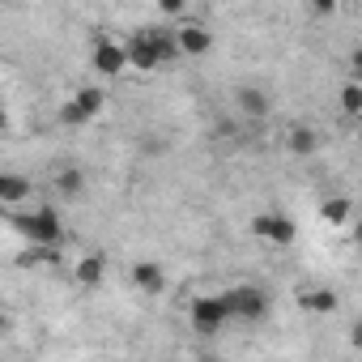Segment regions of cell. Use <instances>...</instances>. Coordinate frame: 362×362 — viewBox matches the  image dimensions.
<instances>
[{"mask_svg":"<svg viewBox=\"0 0 362 362\" xmlns=\"http://www.w3.org/2000/svg\"><path fill=\"white\" fill-rule=\"evenodd\" d=\"M9 328V315H5V307H0V332H5Z\"/></svg>","mask_w":362,"mask_h":362,"instance_id":"obj_20","label":"cell"},{"mask_svg":"<svg viewBox=\"0 0 362 362\" xmlns=\"http://www.w3.org/2000/svg\"><path fill=\"white\" fill-rule=\"evenodd\" d=\"M13 230L30 243V247H60L64 243V222L52 205L35 209V214H18L13 218Z\"/></svg>","mask_w":362,"mask_h":362,"instance_id":"obj_2","label":"cell"},{"mask_svg":"<svg viewBox=\"0 0 362 362\" xmlns=\"http://www.w3.org/2000/svg\"><path fill=\"white\" fill-rule=\"evenodd\" d=\"M349 214H354V201H349V197H328V201L320 205V218H324L328 226H341V222H349Z\"/></svg>","mask_w":362,"mask_h":362,"instance_id":"obj_16","label":"cell"},{"mask_svg":"<svg viewBox=\"0 0 362 362\" xmlns=\"http://www.w3.org/2000/svg\"><path fill=\"white\" fill-rule=\"evenodd\" d=\"M103 273H107V260H103V256H86V260L77 264V281H81V286H98Z\"/></svg>","mask_w":362,"mask_h":362,"instance_id":"obj_17","label":"cell"},{"mask_svg":"<svg viewBox=\"0 0 362 362\" xmlns=\"http://www.w3.org/2000/svg\"><path fill=\"white\" fill-rule=\"evenodd\" d=\"M132 286H136L141 294H162V290H166V273H162V264H153V260L132 264Z\"/></svg>","mask_w":362,"mask_h":362,"instance_id":"obj_9","label":"cell"},{"mask_svg":"<svg viewBox=\"0 0 362 362\" xmlns=\"http://www.w3.org/2000/svg\"><path fill=\"white\" fill-rule=\"evenodd\" d=\"M341 111H345V115H358V111H362V86H358V81H349V86L341 90Z\"/></svg>","mask_w":362,"mask_h":362,"instance_id":"obj_18","label":"cell"},{"mask_svg":"<svg viewBox=\"0 0 362 362\" xmlns=\"http://www.w3.org/2000/svg\"><path fill=\"white\" fill-rule=\"evenodd\" d=\"M60 264V247H26L18 252V269H56Z\"/></svg>","mask_w":362,"mask_h":362,"instance_id":"obj_14","label":"cell"},{"mask_svg":"<svg viewBox=\"0 0 362 362\" xmlns=\"http://www.w3.org/2000/svg\"><path fill=\"white\" fill-rule=\"evenodd\" d=\"M162 13H170V18H179V13H184V5H179V0H162Z\"/></svg>","mask_w":362,"mask_h":362,"instance_id":"obj_19","label":"cell"},{"mask_svg":"<svg viewBox=\"0 0 362 362\" xmlns=\"http://www.w3.org/2000/svg\"><path fill=\"white\" fill-rule=\"evenodd\" d=\"M90 64H94L103 77H119V73L128 69V52H124V43L98 35V39H94V52H90Z\"/></svg>","mask_w":362,"mask_h":362,"instance_id":"obj_6","label":"cell"},{"mask_svg":"<svg viewBox=\"0 0 362 362\" xmlns=\"http://www.w3.org/2000/svg\"><path fill=\"white\" fill-rule=\"evenodd\" d=\"M235 103H239V111H243L247 119H264V115H269V94L256 90V86H239V90H235Z\"/></svg>","mask_w":362,"mask_h":362,"instance_id":"obj_11","label":"cell"},{"mask_svg":"<svg viewBox=\"0 0 362 362\" xmlns=\"http://www.w3.org/2000/svg\"><path fill=\"white\" fill-rule=\"evenodd\" d=\"M230 320V311H226V303H222V294H205V298H197L192 303V328L197 332H218L222 324Z\"/></svg>","mask_w":362,"mask_h":362,"instance_id":"obj_7","label":"cell"},{"mask_svg":"<svg viewBox=\"0 0 362 362\" xmlns=\"http://www.w3.org/2000/svg\"><path fill=\"white\" fill-rule=\"evenodd\" d=\"M222 303H226V311H230V320H247V324H256V320H264L269 315V290H260V286H235V290H226L222 294Z\"/></svg>","mask_w":362,"mask_h":362,"instance_id":"obj_3","label":"cell"},{"mask_svg":"<svg viewBox=\"0 0 362 362\" xmlns=\"http://www.w3.org/2000/svg\"><path fill=\"white\" fill-rule=\"evenodd\" d=\"M9 128V115H5V107H0V132H5Z\"/></svg>","mask_w":362,"mask_h":362,"instance_id":"obj_21","label":"cell"},{"mask_svg":"<svg viewBox=\"0 0 362 362\" xmlns=\"http://www.w3.org/2000/svg\"><path fill=\"white\" fill-rule=\"evenodd\" d=\"M103 103H107V94H103V90H94V86H86V90H77V94L60 107V124L81 128V124H90V119L103 111Z\"/></svg>","mask_w":362,"mask_h":362,"instance_id":"obj_4","label":"cell"},{"mask_svg":"<svg viewBox=\"0 0 362 362\" xmlns=\"http://www.w3.org/2000/svg\"><path fill=\"white\" fill-rule=\"evenodd\" d=\"M252 235H256V239H264V243L290 247V243H294V235H298V226H294L286 214H277V209H264V214H256V218H252Z\"/></svg>","mask_w":362,"mask_h":362,"instance_id":"obj_5","label":"cell"},{"mask_svg":"<svg viewBox=\"0 0 362 362\" xmlns=\"http://www.w3.org/2000/svg\"><path fill=\"white\" fill-rule=\"evenodd\" d=\"M81 188H86V170H77V166L56 170V192L60 197H81Z\"/></svg>","mask_w":362,"mask_h":362,"instance_id":"obj_15","label":"cell"},{"mask_svg":"<svg viewBox=\"0 0 362 362\" xmlns=\"http://www.w3.org/2000/svg\"><path fill=\"white\" fill-rule=\"evenodd\" d=\"M124 52H128V69H141V73H153V69L179 60L175 30H162V26H145V30H136V35L124 43Z\"/></svg>","mask_w":362,"mask_h":362,"instance_id":"obj_1","label":"cell"},{"mask_svg":"<svg viewBox=\"0 0 362 362\" xmlns=\"http://www.w3.org/2000/svg\"><path fill=\"white\" fill-rule=\"evenodd\" d=\"M175 47H179V56H205L214 47V35L201 22H188V26L175 30Z\"/></svg>","mask_w":362,"mask_h":362,"instance_id":"obj_8","label":"cell"},{"mask_svg":"<svg viewBox=\"0 0 362 362\" xmlns=\"http://www.w3.org/2000/svg\"><path fill=\"white\" fill-rule=\"evenodd\" d=\"M337 290H328V286H320V290H307L303 298H298V307L303 311H311V315H332L337 311Z\"/></svg>","mask_w":362,"mask_h":362,"instance_id":"obj_13","label":"cell"},{"mask_svg":"<svg viewBox=\"0 0 362 362\" xmlns=\"http://www.w3.org/2000/svg\"><path fill=\"white\" fill-rule=\"evenodd\" d=\"M286 149H290L294 158H311V153L320 149V132H315L311 124H294V128L286 132Z\"/></svg>","mask_w":362,"mask_h":362,"instance_id":"obj_10","label":"cell"},{"mask_svg":"<svg viewBox=\"0 0 362 362\" xmlns=\"http://www.w3.org/2000/svg\"><path fill=\"white\" fill-rule=\"evenodd\" d=\"M30 197V179L13 175V170H0V205H22Z\"/></svg>","mask_w":362,"mask_h":362,"instance_id":"obj_12","label":"cell"}]
</instances>
